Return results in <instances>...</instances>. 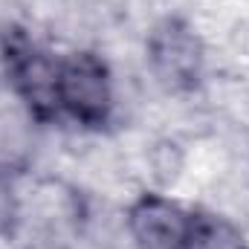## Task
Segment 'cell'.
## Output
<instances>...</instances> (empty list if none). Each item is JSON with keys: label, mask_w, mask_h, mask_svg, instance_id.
Returning <instances> with one entry per match:
<instances>
[{"label": "cell", "mask_w": 249, "mask_h": 249, "mask_svg": "<svg viewBox=\"0 0 249 249\" xmlns=\"http://www.w3.org/2000/svg\"><path fill=\"white\" fill-rule=\"evenodd\" d=\"M58 110L84 127H102L113 113V78L93 53H72L58 61Z\"/></svg>", "instance_id": "obj_1"}, {"label": "cell", "mask_w": 249, "mask_h": 249, "mask_svg": "<svg viewBox=\"0 0 249 249\" xmlns=\"http://www.w3.org/2000/svg\"><path fill=\"white\" fill-rule=\"evenodd\" d=\"M148 64L168 90L180 93V90H191L200 81L206 50L200 35L186 20L165 18L148 35Z\"/></svg>", "instance_id": "obj_2"}, {"label": "cell", "mask_w": 249, "mask_h": 249, "mask_svg": "<svg viewBox=\"0 0 249 249\" xmlns=\"http://www.w3.org/2000/svg\"><path fill=\"white\" fill-rule=\"evenodd\" d=\"M124 223L136 249H186L191 212L162 194H142L127 209Z\"/></svg>", "instance_id": "obj_3"}, {"label": "cell", "mask_w": 249, "mask_h": 249, "mask_svg": "<svg viewBox=\"0 0 249 249\" xmlns=\"http://www.w3.org/2000/svg\"><path fill=\"white\" fill-rule=\"evenodd\" d=\"M186 249H249L247 235L238 223L212 212H191Z\"/></svg>", "instance_id": "obj_4"}, {"label": "cell", "mask_w": 249, "mask_h": 249, "mask_svg": "<svg viewBox=\"0 0 249 249\" xmlns=\"http://www.w3.org/2000/svg\"><path fill=\"white\" fill-rule=\"evenodd\" d=\"M18 223V194L12 180L0 171V238H6Z\"/></svg>", "instance_id": "obj_5"}]
</instances>
